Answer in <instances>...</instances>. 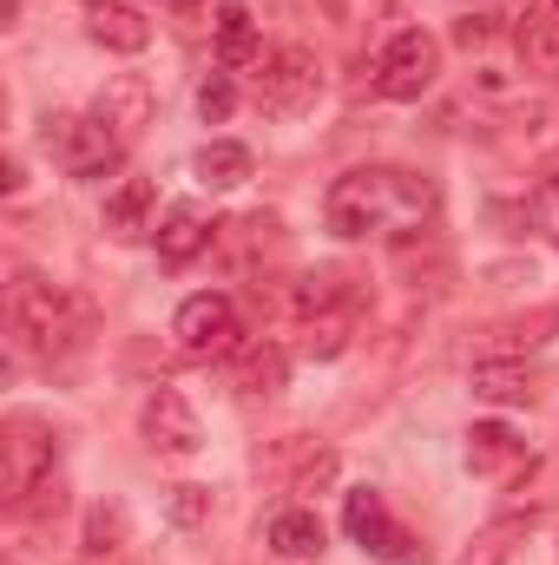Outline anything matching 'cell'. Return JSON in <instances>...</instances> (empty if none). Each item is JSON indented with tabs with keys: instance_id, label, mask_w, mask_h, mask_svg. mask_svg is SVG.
<instances>
[{
	"instance_id": "obj_1",
	"label": "cell",
	"mask_w": 559,
	"mask_h": 565,
	"mask_svg": "<svg viewBox=\"0 0 559 565\" xmlns=\"http://www.w3.org/2000/svg\"><path fill=\"white\" fill-rule=\"evenodd\" d=\"M323 217L342 244L389 237V231H421L434 217V184L402 164H356L323 191Z\"/></svg>"
},
{
	"instance_id": "obj_2",
	"label": "cell",
	"mask_w": 559,
	"mask_h": 565,
	"mask_svg": "<svg viewBox=\"0 0 559 565\" xmlns=\"http://www.w3.org/2000/svg\"><path fill=\"white\" fill-rule=\"evenodd\" d=\"M7 329H13V342H20L27 355L66 362V355H80L86 335H93V302H86L80 289H60V282L20 270V277L7 282Z\"/></svg>"
},
{
	"instance_id": "obj_3",
	"label": "cell",
	"mask_w": 559,
	"mask_h": 565,
	"mask_svg": "<svg viewBox=\"0 0 559 565\" xmlns=\"http://www.w3.org/2000/svg\"><path fill=\"white\" fill-rule=\"evenodd\" d=\"M40 145L66 164V178H113L126 164V139L99 119V113H46L40 126Z\"/></svg>"
},
{
	"instance_id": "obj_4",
	"label": "cell",
	"mask_w": 559,
	"mask_h": 565,
	"mask_svg": "<svg viewBox=\"0 0 559 565\" xmlns=\"http://www.w3.org/2000/svg\"><path fill=\"white\" fill-rule=\"evenodd\" d=\"M171 342H178L191 362H231V355L244 349V316H238V302H231L224 289H198V296L178 302Z\"/></svg>"
},
{
	"instance_id": "obj_5",
	"label": "cell",
	"mask_w": 559,
	"mask_h": 565,
	"mask_svg": "<svg viewBox=\"0 0 559 565\" xmlns=\"http://www.w3.org/2000/svg\"><path fill=\"white\" fill-rule=\"evenodd\" d=\"M53 473H60V434H53V422L7 415V427H0V493H7V507L27 500Z\"/></svg>"
},
{
	"instance_id": "obj_6",
	"label": "cell",
	"mask_w": 559,
	"mask_h": 565,
	"mask_svg": "<svg viewBox=\"0 0 559 565\" xmlns=\"http://www.w3.org/2000/svg\"><path fill=\"white\" fill-rule=\"evenodd\" d=\"M323 99V60L309 46H277L257 60V106L271 119H303Z\"/></svg>"
},
{
	"instance_id": "obj_7",
	"label": "cell",
	"mask_w": 559,
	"mask_h": 565,
	"mask_svg": "<svg viewBox=\"0 0 559 565\" xmlns=\"http://www.w3.org/2000/svg\"><path fill=\"white\" fill-rule=\"evenodd\" d=\"M434 79H441V40L421 33V26L395 33L376 60V93L395 99V106H415L421 93H434Z\"/></svg>"
},
{
	"instance_id": "obj_8",
	"label": "cell",
	"mask_w": 559,
	"mask_h": 565,
	"mask_svg": "<svg viewBox=\"0 0 559 565\" xmlns=\"http://www.w3.org/2000/svg\"><path fill=\"white\" fill-rule=\"evenodd\" d=\"M342 526H349V540L362 546V553H376V559H395V565H415V540L389 520V507H382V493L376 487H356L349 500H342Z\"/></svg>"
},
{
	"instance_id": "obj_9",
	"label": "cell",
	"mask_w": 559,
	"mask_h": 565,
	"mask_svg": "<svg viewBox=\"0 0 559 565\" xmlns=\"http://www.w3.org/2000/svg\"><path fill=\"white\" fill-rule=\"evenodd\" d=\"M139 434L158 460H191L198 454V415L178 388H151L139 408Z\"/></svg>"
},
{
	"instance_id": "obj_10",
	"label": "cell",
	"mask_w": 559,
	"mask_h": 565,
	"mask_svg": "<svg viewBox=\"0 0 559 565\" xmlns=\"http://www.w3.org/2000/svg\"><path fill=\"white\" fill-rule=\"evenodd\" d=\"M93 113L119 132V139L133 145L151 126V86H145V73H113L106 86H99V99H93Z\"/></svg>"
},
{
	"instance_id": "obj_11",
	"label": "cell",
	"mask_w": 559,
	"mask_h": 565,
	"mask_svg": "<svg viewBox=\"0 0 559 565\" xmlns=\"http://www.w3.org/2000/svg\"><path fill=\"white\" fill-rule=\"evenodd\" d=\"M86 33L106 46V53H145L151 46V20L126 0H86Z\"/></svg>"
},
{
	"instance_id": "obj_12",
	"label": "cell",
	"mask_w": 559,
	"mask_h": 565,
	"mask_svg": "<svg viewBox=\"0 0 559 565\" xmlns=\"http://www.w3.org/2000/svg\"><path fill=\"white\" fill-rule=\"evenodd\" d=\"M514 46H520V66L540 73V79H559V13L553 7H527L514 20Z\"/></svg>"
},
{
	"instance_id": "obj_13",
	"label": "cell",
	"mask_w": 559,
	"mask_h": 565,
	"mask_svg": "<svg viewBox=\"0 0 559 565\" xmlns=\"http://www.w3.org/2000/svg\"><path fill=\"white\" fill-rule=\"evenodd\" d=\"M527 533H534V513H500V520H487L467 540V553L454 565H514V553L527 546Z\"/></svg>"
},
{
	"instance_id": "obj_14",
	"label": "cell",
	"mask_w": 559,
	"mask_h": 565,
	"mask_svg": "<svg viewBox=\"0 0 559 565\" xmlns=\"http://www.w3.org/2000/svg\"><path fill=\"white\" fill-rule=\"evenodd\" d=\"M467 467L474 473H500V467H534V454L507 422H481L467 427Z\"/></svg>"
},
{
	"instance_id": "obj_15",
	"label": "cell",
	"mask_w": 559,
	"mask_h": 565,
	"mask_svg": "<svg viewBox=\"0 0 559 565\" xmlns=\"http://www.w3.org/2000/svg\"><path fill=\"white\" fill-rule=\"evenodd\" d=\"M211 244H218V224H204L198 204H171V217H165V231H158V257L178 270V264H191V257L211 250Z\"/></svg>"
},
{
	"instance_id": "obj_16",
	"label": "cell",
	"mask_w": 559,
	"mask_h": 565,
	"mask_svg": "<svg viewBox=\"0 0 559 565\" xmlns=\"http://www.w3.org/2000/svg\"><path fill=\"white\" fill-rule=\"evenodd\" d=\"M474 395L494 402V408H527L540 388H534L527 362H474Z\"/></svg>"
},
{
	"instance_id": "obj_17",
	"label": "cell",
	"mask_w": 559,
	"mask_h": 565,
	"mask_svg": "<svg viewBox=\"0 0 559 565\" xmlns=\"http://www.w3.org/2000/svg\"><path fill=\"white\" fill-rule=\"evenodd\" d=\"M151 211H158V184L151 178H126L119 191H106V231H119V237L151 231Z\"/></svg>"
},
{
	"instance_id": "obj_18",
	"label": "cell",
	"mask_w": 559,
	"mask_h": 565,
	"mask_svg": "<svg viewBox=\"0 0 559 565\" xmlns=\"http://www.w3.org/2000/svg\"><path fill=\"white\" fill-rule=\"evenodd\" d=\"M231 362H238V388L244 395H277L283 382H289V355H283L277 342H244Z\"/></svg>"
},
{
	"instance_id": "obj_19",
	"label": "cell",
	"mask_w": 559,
	"mask_h": 565,
	"mask_svg": "<svg viewBox=\"0 0 559 565\" xmlns=\"http://www.w3.org/2000/svg\"><path fill=\"white\" fill-rule=\"evenodd\" d=\"M323 546H329V533L309 507H289V513L271 520V553H283V559H316Z\"/></svg>"
},
{
	"instance_id": "obj_20",
	"label": "cell",
	"mask_w": 559,
	"mask_h": 565,
	"mask_svg": "<svg viewBox=\"0 0 559 565\" xmlns=\"http://www.w3.org/2000/svg\"><path fill=\"white\" fill-rule=\"evenodd\" d=\"M218 60H224L231 73L257 60V20H251L244 0H224V7H218Z\"/></svg>"
},
{
	"instance_id": "obj_21",
	"label": "cell",
	"mask_w": 559,
	"mask_h": 565,
	"mask_svg": "<svg viewBox=\"0 0 559 565\" xmlns=\"http://www.w3.org/2000/svg\"><path fill=\"white\" fill-rule=\"evenodd\" d=\"M356 316L362 309H323V316H303V355L309 362H336L356 335Z\"/></svg>"
},
{
	"instance_id": "obj_22",
	"label": "cell",
	"mask_w": 559,
	"mask_h": 565,
	"mask_svg": "<svg viewBox=\"0 0 559 565\" xmlns=\"http://www.w3.org/2000/svg\"><path fill=\"white\" fill-rule=\"evenodd\" d=\"M251 178V145L238 139H211L198 151V184H211V191H238Z\"/></svg>"
},
{
	"instance_id": "obj_23",
	"label": "cell",
	"mask_w": 559,
	"mask_h": 565,
	"mask_svg": "<svg viewBox=\"0 0 559 565\" xmlns=\"http://www.w3.org/2000/svg\"><path fill=\"white\" fill-rule=\"evenodd\" d=\"M119 546H126V513H119L113 500H99V507L86 513V546H80V553H86V559H113Z\"/></svg>"
},
{
	"instance_id": "obj_24",
	"label": "cell",
	"mask_w": 559,
	"mask_h": 565,
	"mask_svg": "<svg viewBox=\"0 0 559 565\" xmlns=\"http://www.w3.org/2000/svg\"><path fill=\"white\" fill-rule=\"evenodd\" d=\"M7 513H13V520H27V526H53V520L66 513V480H60V473H53V480H40V487H33L27 500H13Z\"/></svg>"
},
{
	"instance_id": "obj_25",
	"label": "cell",
	"mask_w": 559,
	"mask_h": 565,
	"mask_svg": "<svg viewBox=\"0 0 559 565\" xmlns=\"http://www.w3.org/2000/svg\"><path fill=\"white\" fill-rule=\"evenodd\" d=\"M527 224H534V231H540V237L559 250V171L540 184V191H534V198H527Z\"/></svg>"
},
{
	"instance_id": "obj_26",
	"label": "cell",
	"mask_w": 559,
	"mask_h": 565,
	"mask_svg": "<svg viewBox=\"0 0 559 565\" xmlns=\"http://www.w3.org/2000/svg\"><path fill=\"white\" fill-rule=\"evenodd\" d=\"M231 106H238V86H231L224 73H211V79L198 86V113H204V126H224V119H231Z\"/></svg>"
},
{
	"instance_id": "obj_27",
	"label": "cell",
	"mask_w": 559,
	"mask_h": 565,
	"mask_svg": "<svg viewBox=\"0 0 559 565\" xmlns=\"http://www.w3.org/2000/svg\"><path fill=\"white\" fill-rule=\"evenodd\" d=\"M165 507H171L178 526H204V520H211V493H204V487H171Z\"/></svg>"
},
{
	"instance_id": "obj_28",
	"label": "cell",
	"mask_w": 559,
	"mask_h": 565,
	"mask_svg": "<svg viewBox=\"0 0 559 565\" xmlns=\"http://www.w3.org/2000/svg\"><path fill=\"white\" fill-rule=\"evenodd\" d=\"M329 480H336V454H329V447H316V454L296 467V480H289V487H296V493H316V487H329Z\"/></svg>"
},
{
	"instance_id": "obj_29",
	"label": "cell",
	"mask_w": 559,
	"mask_h": 565,
	"mask_svg": "<svg viewBox=\"0 0 559 565\" xmlns=\"http://www.w3.org/2000/svg\"><path fill=\"white\" fill-rule=\"evenodd\" d=\"M487 33H494V13H467V20L454 26V40H461V46H481Z\"/></svg>"
},
{
	"instance_id": "obj_30",
	"label": "cell",
	"mask_w": 559,
	"mask_h": 565,
	"mask_svg": "<svg viewBox=\"0 0 559 565\" xmlns=\"http://www.w3.org/2000/svg\"><path fill=\"white\" fill-rule=\"evenodd\" d=\"M158 7H178V13H191V7H198V0H158Z\"/></svg>"
},
{
	"instance_id": "obj_31",
	"label": "cell",
	"mask_w": 559,
	"mask_h": 565,
	"mask_svg": "<svg viewBox=\"0 0 559 565\" xmlns=\"http://www.w3.org/2000/svg\"><path fill=\"white\" fill-rule=\"evenodd\" d=\"M553 13H559V0H553Z\"/></svg>"
}]
</instances>
